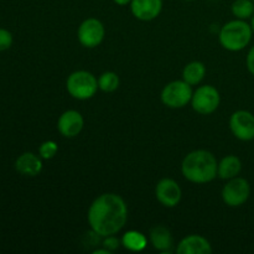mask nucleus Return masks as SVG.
Listing matches in <instances>:
<instances>
[{
	"label": "nucleus",
	"instance_id": "1",
	"mask_svg": "<svg viewBox=\"0 0 254 254\" xmlns=\"http://www.w3.org/2000/svg\"><path fill=\"white\" fill-rule=\"evenodd\" d=\"M87 220L92 232L99 237L117 235L128 221V206L117 193H102L89 206Z\"/></svg>",
	"mask_w": 254,
	"mask_h": 254
},
{
	"label": "nucleus",
	"instance_id": "2",
	"mask_svg": "<svg viewBox=\"0 0 254 254\" xmlns=\"http://www.w3.org/2000/svg\"><path fill=\"white\" fill-rule=\"evenodd\" d=\"M218 161L205 149L190 151L181 163V173L188 181L197 185L208 184L217 178Z\"/></svg>",
	"mask_w": 254,
	"mask_h": 254
},
{
	"label": "nucleus",
	"instance_id": "3",
	"mask_svg": "<svg viewBox=\"0 0 254 254\" xmlns=\"http://www.w3.org/2000/svg\"><path fill=\"white\" fill-rule=\"evenodd\" d=\"M251 24L246 20L235 19L226 22L220 30L218 41L225 50L230 52H240L251 44L253 37Z\"/></svg>",
	"mask_w": 254,
	"mask_h": 254
},
{
	"label": "nucleus",
	"instance_id": "4",
	"mask_svg": "<svg viewBox=\"0 0 254 254\" xmlns=\"http://www.w3.org/2000/svg\"><path fill=\"white\" fill-rule=\"evenodd\" d=\"M66 89L69 96L78 101H87L96 96L98 87V78L92 72L79 69L67 77Z\"/></svg>",
	"mask_w": 254,
	"mask_h": 254
},
{
	"label": "nucleus",
	"instance_id": "5",
	"mask_svg": "<svg viewBox=\"0 0 254 254\" xmlns=\"http://www.w3.org/2000/svg\"><path fill=\"white\" fill-rule=\"evenodd\" d=\"M192 86L185 82L184 79L169 82L165 84L160 94V99L163 104L171 109H181L191 103L192 98Z\"/></svg>",
	"mask_w": 254,
	"mask_h": 254
},
{
	"label": "nucleus",
	"instance_id": "6",
	"mask_svg": "<svg viewBox=\"0 0 254 254\" xmlns=\"http://www.w3.org/2000/svg\"><path fill=\"white\" fill-rule=\"evenodd\" d=\"M221 104V94L216 87L203 84L193 91L191 98V107L201 116H210L215 113Z\"/></svg>",
	"mask_w": 254,
	"mask_h": 254
},
{
	"label": "nucleus",
	"instance_id": "7",
	"mask_svg": "<svg viewBox=\"0 0 254 254\" xmlns=\"http://www.w3.org/2000/svg\"><path fill=\"white\" fill-rule=\"evenodd\" d=\"M251 184L247 179L236 176L227 180L226 185L222 188V201L228 207H241L248 201L251 196Z\"/></svg>",
	"mask_w": 254,
	"mask_h": 254
},
{
	"label": "nucleus",
	"instance_id": "8",
	"mask_svg": "<svg viewBox=\"0 0 254 254\" xmlns=\"http://www.w3.org/2000/svg\"><path fill=\"white\" fill-rule=\"evenodd\" d=\"M106 36V27L101 20L96 17H88L83 20L77 30L78 42L86 49H96L103 42Z\"/></svg>",
	"mask_w": 254,
	"mask_h": 254
},
{
	"label": "nucleus",
	"instance_id": "9",
	"mask_svg": "<svg viewBox=\"0 0 254 254\" xmlns=\"http://www.w3.org/2000/svg\"><path fill=\"white\" fill-rule=\"evenodd\" d=\"M230 129L238 140H254V114L246 109L233 112L230 118Z\"/></svg>",
	"mask_w": 254,
	"mask_h": 254
},
{
	"label": "nucleus",
	"instance_id": "10",
	"mask_svg": "<svg viewBox=\"0 0 254 254\" xmlns=\"http://www.w3.org/2000/svg\"><path fill=\"white\" fill-rule=\"evenodd\" d=\"M155 197L164 207L173 208L180 203L183 198V190L174 179L164 178L156 184Z\"/></svg>",
	"mask_w": 254,
	"mask_h": 254
},
{
	"label": "nucleus",
	"instance_id": "11",
	"mask_svg": "<svg viewBox=\"0 0 254 254\" xmlns=\"http://www.w3.org/2000/svg\"><path fill=\"white\" fill-rule=\"evenodd\" d=\"M84 127V119L78 111L68 109L60 116L57 121V130L64 138H76Z\"/></svg>",
	"mask_w": 254,
	"mask_h": 254
},
{
	"label": "nucleus",
	"instance_id": "12",
	"mask_svg": "<svg viewBox=\"0 0 254 254\" xmlns=\"http://www.w3.org/2000/svg\"><path fill=\"white\" fill-rule=\"evenodd\" d=\"M163 0H131L130 11L140 21H151L160 15Z\"/></svg>",
	"mask_w": 254,
	"mask_h": 254
},
{
	"label": "nucleus",
	"instance_id": "13",
	"mask_svg": "<svg viewBox=\"0 0 254 254\" xmlns=\"http://www.w3.org/2000/svg\"><path fill=\"white\" fill-rule=\"evenodd\" d=\"M175 251L178 254H211L213 250L207 238L200 235H190L179 242Z\"/></svg>",
	"mask_w": 254,
	"mask_h": 254
},
{
	"label": "nucleus",
	"instance_id": "14",
	"mask_svg": "<svg viewBox=\"0 0 254 254\" xmlns=\"http://www.w3.org/2000/svg\"><path fill=\"white\" fill-rule=\"evenodd\" d=\"M42 168H44V164H42L41 156L30 153V151L22 153L15 160V170L20 175L27 176V178H35V176L40 175Z\"/></svg>",
	"mask_w": 254,
	"mask_h": 254
},
{
	"label": "nucleus",
	"instance_id": "15",
	"mask_svg": "<svg viewBox=\"0 0 254 254\" xmlns=\"http://www.w3.org/2000/svg\"><path fill=\"white\" fill-rule=\"evenodd\" d=\"M149 241L155 251L170 253L174 248V238L170 230L163 225H156L149 232Z\"/></svg>",
	"mask_w": 254,
	"mask_h": 254
},
{
	"label": "nucleus",
	"instance_id": "16",
	"mask_svg": "<svg viewBox=\"0 0 254 254\" xmlns=\"http://www.w3.org/2000/svg\"><path fill=\"white\" fill-rule=\"evenodd\" d=\"M242 171V161L237 155H226L225 158L218 161L217 168V178L222 180H231V179L240 176Z\"/></svg>",
	"mask_w": 254,
	"mask_h": 254
},
{
	"label": "nucleus",
	"instance_id": "17",
	"mask_svg": "<svg viewBox=\"0 0 254 254\" xmlns=\"http://www.w3.org/2000/svg\"><path fill=\"white\" fill-rule=\"evenodd\" d=\"M122 246L130 252H143L148 246V238L139 231H127L121 238Z\"/></svg>",
	"mask_w": 254,
	"mask_h": 254
},
{
	"label": "nucleus",
	"instance_id": "18",
	"mask_svg": "<svg viewBox=\"0 0 254 254\" xmlns=\"http://www.w3.org/2000/svg\"><path fill=\"white\" fill-rule=\"evenodd\" d=\"M206 76V66L201 61H192L183 69V79L191 86H197Z\"/></svg>",
	"mask_w": 254,
	"mask_h": 254
},
{
	"label": "nucleus",
	"instance_id": "19",
	"mask_svg": "<svg viewBox=\"0 0 254 254\" xmlns=\"http://www.w3.org/2000/svg\"><path fill=\"white\" fill-rule=\"evenodd\" d=\"M231 11L236 19L247 21L254 14V2L252 0H235L231 5Z\"/></svg>",
	"mask_w": 254,
	"mask_h": 254
},
{
	"label": "nucleus",
	"instance_id": "20",
	"mask_svg": "<svg viewBox=\"0 0 254 254\" xmlns=\"http://www.w3.org/2000/svg\"><path fill=\"white\" fill-rule=\"evenodd\" d=\"M121 84L119 76L113 71H106L98 77V87L102 92L106 93H112L118 89Z\"/></svg>",
	"mask_w": 254,
	"mask_h": 254
},
{
	"label": "nucleus",
	"instance_id": "21",
	"mask_svg": "<svg viewBox=\"0 0 254 254\" xmlns=\"http://www.w3.org/2000/svg\"><path fill=\"white\" fill-rule=\"evenodd\" d=\"M59 151V145L55 140H46L40 145L39 155L41 156L42 160H50L55 158V155Z\"/></svg>",
	"mask_w": 254,
	"mask_h": 254
},
{
	"label": "nucleus",
	"instance_id": "22",
	"mask_svg": "<svg viewBox=\"0 0 254 254\" xmlns=\"http://www.w3.org/2000/svg\"><path fill=\"white\" fill-rule=\"evenodd\" d=\"M14 42V36L11 32L6 29L0 27V51H6L12 46Z\"/></svg>",
	"mask_w": 254,
	"mask_h": 254
},
{
	"label": "nucleus",
	"instance_id": "23",
	"mask_svg": "<svg viewBox=\"0 0 254 254\" xmlns=\"http://www.w3.org/2000/svg\"><path fill=\"white\" fill-rule=\"evenodd\" d=\"M121 246H122V241L119 240L118 237H116V235H111V236H107V237H103L102 247L108 250L111 253L118 250Z\"/></svg>",
	"mask_w": 254,
	"mask_h": 254
},
{
	"label": "nucleus",
	"instance_id": "24",
	"mask_svg": "<svg viewBox=\"0 0 254 254\" xmlns=\"http://www.w3.org/2000/svg\"><path fill=\"white\" fill-rule=\"evenodd\" d=\"M246 66H247L248 72L254 77V45L248 51L247 57H246Z\"/></svg>",
	"mask_w": 254,
	"mask_h": 254
},
{
	"label": "nucleus",
	"instance_id": "25",
	"mask_svg": "<svg viewBox=\"0 0 254 254\" xmlns=\"http://www.w3.org/2000/svg\"><path fill=\"white\" fill-rule=\"evenodd\" d=\"M113 1L119 6H126V5H130L131 0H113Z\"/></svg>",
	"mask_w": 254,
	"mask_h": 254
},
{
	"label": "nucleus",
	"instance_id": "26",
	"mask_svg": "<svg viewBox=\"0 0 254 254\" xmlns=\"http://www.w3.org/2000/svg\"><path fill=\"white\" fill-rule=\"evenodd\" d=\"M93 254H111L108 250H106V248H101V250H96L93 251Z\"/></svg>",
	"mask_w": 254,
	"mask_h": 254
},
{
	"label": "nucleus",
	"instance_id": "27",
	"mask_svg": "<svg viewBox=\"0 0 254 254\" xmlns=\"http://www.w3.org/2000/svg\"><path fill=\"white\" fill-rule=\"evenodd\" d=\"M251 27H252L253 34H254V14H253V16L251 17Z\"/></svg>",
	"mask_w": 254,
	"mask_h": 254
},
{
	"label": "nucleus",
	"instance_id": "28",
	"mask_svg": "<svg viewBox=\"0 0 254 254\" xmlns=\"http://www.w3.org/2000/svg\"><path fill=\"white\" fill-rule=\"evenodd\" d=\"M184 1H193V0H184Z\"/></svg>",
	"mask_w": 254,
	"mask_h": 254
},
{
	"label": "nucleus",
	"instance_id": "29",
	"mask_svg": "<svg viewBox=\"0 0 254 254\" xmlns=\"http://www.w3.org/2000/svg\"><path fill=\"white\" fill-rule=\"evenodd\" d=\"M252 1H253V2H254V0H252Z\"/></svg>",
	"mask_w": 254,
	"mask_h": 254
}]
</instances>
